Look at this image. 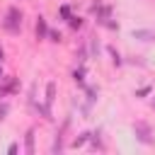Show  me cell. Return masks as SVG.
Returning <instances> with one entry per match:
<instances>
[{"instance_id": "cell-1", "label": "cell", "mask_w": 155, "mask_h": 155, "mask_svg": "<svg viewBox=\"0 0 155 155\" xmlns=\"http://www.w3.org/2000/svg\"><path fill=\"white\" fill-rule=\"evenodd\" d=\"M22 19H24V15H22V10L19 7H7V12H5V19H2V27L10 31V34H17L19 29H22Z\"/></svg>"}, {"instance_id": "cell-2", "label": "cell", "mask_w": 155, "mask_h": 155, "mask_svg": "<svg viewBox=\"0 0 155 155\" xmlns=\"http://www.w3.org/2000/svg\"><path fill=\"white\" fill-rule=\"evenodd\" d=\"M133 133H136V138H138L143 145H150V143H153V128H150V124L136 121V124H133Z\"/></svg>"}, {"instance_id": "cell-3", "label": "cell", "mask_w": 155, "mask_h": 155, "mask_svg": "<svg viewBox=\"0 0 155 155\" xmlns=\"http://www.w3.org/2000/svg\"><path fill=\"white\" fill-rule=\"evenodd\" d=\"M90 12L97 17V22H102V19H109V17H111V5H102V2L97 0V2L90 5Z\"/></svg>"}, {"instance_id": "cell-4", "label": "cell", "mask_w": 155, "mask_h": 155, "mask_svg": "<svg viewBox=\"0 0 155 155\" xmlns=\"http://www.w3.org/2000/svg\"><path fill=\"white\" fill-rule=\"evenodd\" d=\"M131 36L138 41H155V29H133Z\"/></svg>"}, {"instance_id": "cell-5", "label": "cell", "mask_w": 155, "mask_h": 155, "mask_svg": "<svg viewBox=\"0 0 155 155\" xmlns=\"http://www.w3.org/2000/svg\"><path fill=\"white\" fill-rule=\"evenodd\" d=\"M34 31H36V39H46L48 36V24H46V17H36V27H34Z\"/></svg>"}, {"instance_id": "cell-6", "label": "cell", "mask_w": 155, "mask_h": 155, "mask_svg": "<svg viewBox=\"0 0 155 155\" xmlns=\"http://www.w3.org/2000/svg\"><path fill=\"white\" fill-rule=\"evenodd\" d=\"M53 102H56V82L51 80V82H46V99H44V104L53 107Z\"/></svg>"}, {"instance_id": "cell-7", "label": "cell", "mask_w": 155, "mask_h": 155, "mask_svg": "<svg viewBox=\"0 0 155 155\" xmlns=\"http://www.w3.org/2000/svg\"><path fill=\"white\" fill-rule=\"evenodd\" d=\"M24 153L27 155H34V128H29L24 133Z\"/></svg>"}, {"instance_id": "cell-8", "label": "cell", "mask_w": 155, "mask_h": 155, "mask_svg": "<svg viewBox=\"0 0 155 155\" xmlns=\"http://www.w3.org/2000/svg\"><path fill=\"white\" fill-rule=\"evenodd\" d=\"M90 136H92L90 131H82L80 136H75V138H73V143H70V148H82V145H85V143L90 140Z\"/></svg>"}, {"instance_id": "cell-9", "label": "cell", "mask_w": 155, "mask_h": 155, "mask_svg": "<svg viewBox=\"0 0 155 155\" xmlns=\"http://www.w3.org/2000/svg\"><path fill=\"white\" fill-rule=\"evenodd\" d=\"M107 53H109V56H111V63H114V65H116V68H119V65H121V63H124V58H121V53H119V51H116V48H114V46H107Z\"/></svg>"}, {"instance_id": "cell-10", "label": "cell", "mask_w": 155, "mask_h": 155, "mask_svg": "<svg viewBox=\"0 0 155 155\" xmlns=\"http://www.w3.org/2000/svg\"><path fill=\"white\" fill-rule=\"evenodd\" d=\"M73 80H75L78 85H85V68H82V65L73 70Z\"/></svg>"}, {"instance_id": "cell-11", "label": "cell", "mask_w": 155, "mask_h": 155, "mask_svg": "<svg viewBox=\"0 0 155 155\" xmlns=\"http://www.w3.org/2000/svg\"><path fill=\"white\" fill-rule=\"evenodd\" d=\"M97 24H102V27H107V29H111V31H119V22H111V17H109V19H102V22H97Z\"/></svg>"}, {"instance_id": "cell-12", "label": "cell", "mask_w": 155, "mask_h": 155, "mask_svg": "<svg viewBox=\"0 0 155 155\" xmlns=\"http://www.w3.org/2000/svg\"><path fill=\"white\" fill-rule=\"evenodd\" d=\"M48 41L61 44V41H63V34H61V31H56V29H48Z\"/></svg>"}, {"instance_id": "cell-13", "label": "cell", "mask_w": 155, "mask_h": 155, "mask_svg": "<svg viewBox=\"0 0 155 155\" xmlns=\"http://www.w3.org/2000/svg\"><path fill=\"white\" fill-rule=\"evenodd\" d=\"M85 92H87V102L92 104V102H97V94H99V90L97 87H85Z\"/></svg>"}, {"instance_id": "cell-14", "label": "cell", "mask_w": 155, "mask_h": 155, "mask_svg": "<svg viewBox=\"0 0 155 155\" xmlns=\"http://www.w3.org/2000/svg\"><path fill=\"white\" fill-rule=\"evenodd\" d=\"M58 15H61V19H65V22H68V19L73 17V15H70V7H68V5H61V7H58Z\"/></svg>"}, {"instance_id": "cell-15", "label": "cell", "mask_w": 155, "mask_h": 155, "mask_svg": "<svg viewBox=\"0 0 155 155\" xmlns=\"http://www.w3.org/2000/svg\"><path fill=\"white\" fill-rule=\"evenodd\" d=\"M150 92H153V87H150V85H143V87L136 90V97H148Z\"/></svg>"}, {"instance_id": "cell-16", "label": "cell", "mask_w": 155, "mask_h": 155, "mask_svg": "<svg viewBox=\"0 0 155 155\" xmlns=\"http://www.w3.org/2000/svg\"><path fill=\"white\" fill-rule=\"evenodd\" d=\"M90 56H99V41L97 39L90 41Z\"/></svg>"}, {"instance_id": "cell-17", "label": "cell", "mask_w": 155, "mask_h": 155, "mask_svg": "<svg viewBox=\"0 0 155 155\" xmlns=\"http://www.w3.org/2000/svg\"><path fill=\"white\" fill-rule=\"evenodd\" d=\"M7 114H10V104L7 102H0V121L7 119Z\"/></svg>"}, {"instance_id": "cell-18", "label": "cell", "mask_w": 155, "mask_h": 155, "mask_svg": "<svg viewBox=\"0 0 155 155\" xmlns=\"http://www.w3.org/2000/svg\"><path fill=\"white\" fill-rule=\"evenodd\" d=\"M68 24H70V29H80V27H82V19H80V17H70Z\"/></svg>"}, {"instance_id": "cell-19", "label": "cell", "mask_w": 155, "mask_h": 155, "mask_svg": "<svg viewBox=\"0 0 155 155\" xmlns=\"http://www.w3.org/2000/svg\"><path fill=\"white\" fill-rule=\"evenodd\" d=\"M17 150H19V145H17V143H10V148H7V153H10V155H15Z\"/></svg>"}, {"instance_id": "cell-20", "label": "cell", "mask_w": 155, "mask_h": 155, "mask_svg": "<svg viewBox=\"0 0 155 155\" xmlns=\"http://www.w3.org/2000/svg\"><path fill=\"white\" fill-rule=\"evenodd\" d=\"M85 56H87V51H85V48H80V53H78V61L82 63V61H85Z\"/></svg>"}, {"instance_id": "cell-21", "label": "cell", "mask_w": 155, "mask_h": 155, "mask_svg": "<svg viewBox=\"0 0 155 155\" xmlns=\"http://www.w3.org/2000/svg\"><path fill=\"white\" fill-rule=\"evenodd\" d=\"M2 61H5V48L0 46V63H2Z\"/></svg>"}, {"instance_id": "cell-22", "label": "cell", "mask_w": 155, "mask_h": 155, "mask_svg": "<svg viewBox=\"0 0 155 155\" xmlns=\"http://www.w3.org/2000/svg\"><path fill=\"white\" fill-rule=\"evenodd\" d=\"M150 107H153V109H155V97H153V99H150Z\"/></svg>"}, {"instance_id": "cell-23", "label": "cell", "mask_w": 155, "mask_h": 155, "mask_svg": "<svg viewBox=\"0 0 155 155\" xmlns=\"http://www.w3.org/2000/svg\"><path fill=\"white\" fill-rule=\"evenodd\" d=\"M0 80H2V65H0Z\"/></svg>"}]
</instances>
